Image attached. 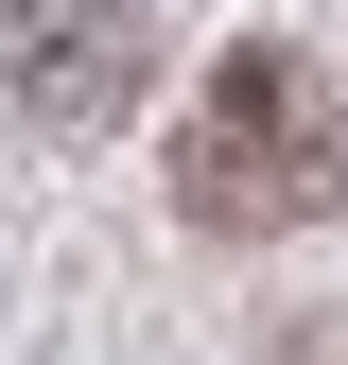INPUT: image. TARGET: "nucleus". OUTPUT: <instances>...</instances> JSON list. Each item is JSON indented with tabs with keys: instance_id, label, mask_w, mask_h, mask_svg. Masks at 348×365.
Segmentation results:
<instances>
[{
	"instance_id": "nucleus-1",
	"label": "nucleus",
	"mask_w": 348,
	"mask_h": 365,
	"mask_svg": "<svg viewBox=\"0 0 348 365\" xmlns=\"http://www.w3.org/2000/svg\"><path fill=\"white\" fill-rule=\"evenodd\" d=\"M174 192H192L209 226H314L348 209V105H331V70H296V53H227L209 70V105H192V140H174Z\"/></svg>"
}]
</instances>
